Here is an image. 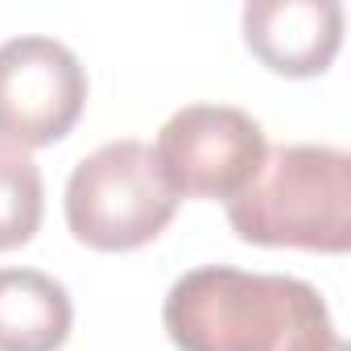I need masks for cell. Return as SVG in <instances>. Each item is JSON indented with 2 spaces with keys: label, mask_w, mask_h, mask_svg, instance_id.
<instances>
[{
  "label": "cell",
  "mask_w": 351,
  "mask_h": 351,
  "mask_svg": "<svg viewBox=\"0 0 351 351\" xmlns=\"http://www.w3.org/2000/svg\"><path fill=\"white\" fill-rule=\"evenodd\" d=\"M178 199L161 182L145 141H108L87 153L66 182V228L95 252H132L157 240Z\"/></svg>",
  "instance_id": "cell-3"
},
{
  "label": "cell",
  "mask_w": 351,
  "mask_h": 351,
  "mask_svg": "<svg viewBox=\"0 0 351 351\" xmlns=\"http://www.w3.org/2000/svg\"><path fill=\"white\" fill-rule=\"evenodd\" d=\"M75 306L62 281L42 269H0V351H58Z\"/></svg>",
  "instance_id": "cell-7"
},
{
  "label": "cell",
  "mask_w": 351,
  "mask_h": 351,
  "mask_svg": "<svg viewBox=\"0 0 351 351\" xmlns=\"http://www.w3.org/2000/svg\"><path fill=\"white\" fill-rule=\"evenodd\" d=\"M42 169L25 149L0 145V252L21 248L42 228Z\"/></svg>",
  "instance_id": "cell-8"
},
{
  "label": "cell",
  "mask_w": 351,
  "mask_h": 351,
  "mask_svg": "<svg viewBox=\"0 0 351 351\" xmlns=\"http://www.w3.org/2000/svg\"><path fill=\"white\" fill-rule=\"evenodd\" d=\"M330 351H347V343H343V339H339V343H335V347H330Z\"/></svg>",
  "instance_id": "cell-9"
},
{
  "label": "cell",
  "mask_w": 351,
  "mask_h": 351,
  "mask_svg": "<svg viewBox=\"0 0 351 351\" xmlns=\"http://www.w3.org/2000/svg\"><path fill=\"white\" fill-rule=\"evenodd\" d=\"M228 223L256 248L343 256L351 248V157L335 145H277L228 203Z\"/></svg>",
  "instance_id": "cell-2"
},
{
  "label": "cell",
  "mask_w": 351,
  "mask_h": 351,
  "mask_svg": "<svg viewBox=\"0 0 351 351\" xmlns=\"http://www.w3.org/2000/svg\"><path fill=\"white\" fill-rule=\"evenodd\" d=\"M244 46L252 58L285 79L322 75L343 46L339 0H248Z\"/></svg>",
  "instance_id": "cell-6"
},
{
  "label": "cell",
  "mask_w": 351,
  "mask_h": 351,
  "mask_svg": "<svg viewBox=\"0 0 351 351\" xmlns=\"http://www.w3.org/2000/svg\"><path fill=\"white\" fill-rule=\"evenodd\" d=\"M165 335L178 351H330V310L310 281L203 265L165 293Z\"/></svg>",
  "instance_id": "cell-1"
},
{
  "label": "cell",
  "mask_w": 351,
  "mask_h": 351,
  "mask_svg": "<svg viewBox=\"0 0 351 351\" xmlns=\"http://www.w3.org/2000/svg\"><path fill=\"white\" fill-rule=\"evenodd\" d=\"M83 104L87 75L71 46L42 34L0 42V145H54L79 124Z\"/></svg>",
  "instance_id": "cell-5"
},
{
  "label": "cell",
  "mask_w": 351,
  "mask_h": 351,
  "mask_svg": "<svg viewBox=\"0 0 351 351\" xmlns=\"http://www.w3.org/2000/svg\"><path fill=\"white\" fill-rule=\"evenodd\" d=\"M153 161L173 199L232 203L261 169L269 145L265 128L232 104H186L157 132Z\"/></svg>",
  "instance_id": "cell-4"
}]
</instances>
